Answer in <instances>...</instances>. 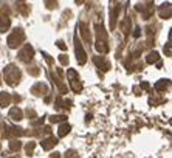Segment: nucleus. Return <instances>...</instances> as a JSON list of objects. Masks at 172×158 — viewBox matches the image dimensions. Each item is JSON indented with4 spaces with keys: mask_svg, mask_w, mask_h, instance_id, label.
Returning a JSON list of instances; mask_svg holds the SVG:
<instances>
[{
    "mask_svg": "<svg viewBox=\"0 0 172 158\" xmlns=\"http://www.w3.org/2000/svg\"><path fill=\"white\" fill-rule=\"evenodd\" d=\"M3 76H5V81H6V84H9V85H16L19 81H20V72H19V68L16 67V65H8V67H5V70H3Z\"/></svg>",
    "mask_w": 172,
    "mask_h": 158,
    "instance_id": "1",
    "label": "nucleus"
},
{
    "mask_svg": "<svg viewBox=\"0 0 172 158\" xmlns=\"http://www.w3.org/2000/svg\"><path fill=\"white\" fill-rule=\"evenodd\" d=\"M23 40H25V33H23L20 28H16V30L8 36L6 42H8V45H9L11 48H17L19 45L23 43Z\"/></svg>",
    "mask_w": 172,
    "mask_h": 158,
    "instance_id": "2",
    "label": "nucleus"
},
{
    "mask_svg": "<svg viewBox=\"0 0 172 158\" xmlns=\"http://www.w3.org/2000/svg\"><path fill=\"white\" fill-rule=\"evenodd\" d=\"M67 76L70 78V87H71V90L75 91V93H79L81 90H82V84L79 82V76H78V73L75 72V70H67Z\"/></svg>",
    "mask_w": 172,
    "mask_h": 158,
    "instance_id": "3",
    "label": "nucleus"
},
{
    "mask_svg": "<svg viewBox=\"0 0 172 158\" xmlns=\"http://www.w3.org/2000/svg\"><path fill=\"white\" fill-rule=\"evenodd\" d=\"M33 56H34V50H33V47L30 45V43H27V45H23V48L19 51V59L22 61V62H30L31 59H33Z\"/></svg>",
    "mask_w": 172,
    "mask_h": 158,
    "instance_id": "4",
    "label": "nucleus"
},
{
    "mask_svg": "<svg viewBox=\"0 0 172 158\" xmlns=\"http://www.w3.org/2000/svg\"><path fill=\"white\" fill-rule=\"evenodd\" d=\"M75 43H76V59H78V62L81 65H84L87 62V54H86V51H84V48H82V43L78 39V36L75 37Z\"/></svg>",
    "mask_w": 172,
    "mask_h": 158,
    "instance_id": "5",
    "label": "nucleus"
},
{
    "mask_svg": "<svg viewBox=\"0 0 172 158\" xmlns=\"http://www.w3.org/2000/svg\"><path fill=\"white\" fill-rule=\"evenodd\" d=\"M9 25H11V20H9L8 14H5V12H0V33H5V31H8Z\"/></svg>",
    "mask_w": 172,
    "mask_h": 158,
    "instance_id": "6",
    "label": "nucleus"
},
{
    "mask_svg": "<svg viewBox=\"0 0 172 158\" xmlns=\"http://www.w3.org/2000/svg\"><path fill=\"white\" fill-rule=\"evenodd\" d=\"M93 62L98 65L99 70H102V72H107V70H109V62L104 61L102 56H95V57H93Z\"/></svg>",
    "mask_w": 172,
    "mask_h": 158,
    "instance_id": "7",
    "label": "nucleus"
},
{
    "mask_svg": "<svg viewBox=\"0 0 172 158\" xmlns=\"http://www.w3.org/2000/svg\"><path fill=\"white\" fill-rule=\"evenodd\" d=\"M42 149L43 151H50L51 147H54L56 144H57V138H54V136H50V138H45L42 140Z\"/></svg>",
    "mask_w": 172,
    "mask_h": 158,
    "instance_id": "8",
    "label": "nucleus"
},
{
    "mask_svg": "<svg viewBox=\"0 0 172 158\" xmlns=\"http://www.w3.org/2000/svg\"><path fill=\"white\" fill-rule=\"evenodd\" d=\"M9 118L14 119V121H20V119L23 118V113H22V110L19 107H12L9 110Z\"/></svg>",
    "mask_w": 172,
    "mask_h": 158,
    "instance_id": "9",
    "label": "nucleus"
},
{
    "mask_svg": "<svg viewBox=\"0 0 172 158\" xmlns=\"http://www.w3.org/2000/svg\"><path fill=\"white\" fill-rule=\"evenodd\" d=\"M78 30H81V34H82V37H84L86 42H91V36L88 33V27H87L86 23H79L78 25Z\"/></svg>",
    "mask_w": 172,
    "mask_h": 158,
    "instance_id": "10",
    "label": "nucleus"
},
{
    "mask_svg": "<svg viewBox=\"0 0 172 158\" xmlns=\"http://www.w3.org/2000/svg\"><path fill=\"white\" fill-rule=\"evenodd\" d=\"M31 91L34 93V95H41V93H48V87L45 85V84H42V82H39V84H36L33 88H31Z\"/></svg>",
    "mask_w": 172,
    "mask_h": 158,
    "instance_id": "11",
    "label": "nucleus"
},
{
    "mask_svg": "<svg viewBox=\"0 0 172 158\" xmlns=\"http://www.w3.org/2000/svg\"><path fill=\"white\" fill-rule=\"evenodd\" d=\"M11 104V95L6 93V91H2L0 93V106L2 107H8Z\"/></svg>",
    "mask_w": 172,
    "mask_h": 158,
    "instance_id": "12",
    "label": "nucleus"
},
{
    "mask_svg": "<svg viewBox=\"0 0 172 158\" xmlns=\"http://www.w3.org/2000/svg\"><path fill=\"white\" fill-rule=\"evenodd\" d=\"M160 16H161V19H169L171 17V3L163 5L160 8Z\"/></svg>",
    "mask_w": 172,
    "mask_h": 158,
    "instance_id": "13",
    "label": "nucleus"
},
{
    "mask_svg": "<svg viewBox=\"0 0 172 158\" xmlns=\"http://www.w3.org/2000/svg\"><path fill=\"white\" fill-rule=\"evenodd\" d=\"M96 50L99 51V53H107L109 51V45H107V42L106 40H96Z\"/></svg>",
    "mask_w": 172,
    "mask_h": 158,
    "instance_id": "14",
    "label": "nucleus"
},
{
    "mask_svg": "<svg viewBox=\"0 0 172 158\" xmlns=\"http://www.w3.org/2000/svg\"><path fill=\"white\" fill-rule=\"evenodd\" d=\"M70 129H71V127H70V124H65V122H64V124H62V126L59 127V132H57V136H59V138H62V136H65V135H67V133L70 132Z\"/></svg>",
    "mask_w": 172,
    "mask_h": 158,
    "instance_id": "15",
    "label": "nucleus"
},
{
    "mask_svg": "<svg viewBox=\"0 0 172 158\" xmlns=\"http://www.w3.org/2000/svg\"><path fill=\"white\" fill-rule=\"evenodd\" d=\"M147 64H154V62H158L160 61V54L157 53V51H152V53H149V56H147Z\"/></svg>",
    "mask_w": 172,
    "mask_h": 158,
    "instance_id": "16",
    "label": "nucleus"
},
{
    "mask_svg": "<svg viewBox=\"0 0 172 158\" xmlns=\"http://www.w3.org/2000/svg\"><path fill=\"white\" fill-rule=\"evenodd\" d=\"M168 84H169V82H168L166 79H160V81L155 84V90H157V91H163V90L168 87Z\"/></svg>",
    "mask_w": 172,
    "mask_h": 158,
    "instance_id": "17",
    "label": "nucleus"
},
{
    "mask_svg": "<svg viewBox=\"0 0 172 158\" xmlns=\"http://www.w3.org/2000/svg\"><path fill=\"white\" fill-rule=\"evenodd\" d=\"M20 147H22V143H20L19 140H14V141H11V143H9V151H12V152L19 151Z\"/></svg>",
    "mask_w": 172,
    "mask_h": 158,
    "instance_id": "18",
    "label": "nucleus"
},
{
    "mask_svg": "<svg viewBox=\"0 0 172 158\" xmlns=\"http://www.w3.org/2000/svg\"><path fill=\"white\" fill-rule=\"evenodd\" d=\"M34 147H36V143H34V141H30V143L27 144V147H25L27 154H28V155H33V152H34Z\"/></svg>",
    "mask_w": 172,
    "mask_h": 158,
    "instance_id": "19",
    "label": "nucleus"
},
{
    "mask_svg": "<svg viewBox=\"0 0 172 158\" xmlns=\"http://www.w3.org/2000/svg\"><path fill=\"white\" fill-rule=\"evenodd\" d=\"M121 27H123V31L127 34V33H129V30H130V19H129V17H126V19H124V22H123V25H121Z\"/></svg>",
    "mask_w": 172,
    "mask_h": 158,
    "instance_id": "20",
    "label": "nucleus"
},
{
    "mask_svg": "<svg viewBox=\"0 0 172 158\" xmlns=\"http://www.w3.org/2000/svg\"><path fill=\"white\" fill-rule=\"evenodd\" d=\"M65 115H53L51 118H50V121L51 122H61V121H65Z\"/></svg>",
    "mask_w": 172,
    "mask_h": 158,
    "instance_id": "21",
    "label": "nucleus"
},
{
    "mask_svg": "<svg viewBox=\"0 0 172 158\" xmlns=\"http://www.w3.org/2000/svg\"><path fill=\"white\" fill-rule=\"evenodd\" d=\"M59 62H61L62 65H67V64H68V57H67L65 54H61V56H59Z\"/></svg>",
    "mask_w": 172,
    "mask_h": 158,
    "instance_id": "22",
    "label": "nucleus"
},
{
    "mask_svg": "<svg viewBox=\"0 0 172 158\" xmlns=\"http://www.w3.org/2000/svg\"><path fill=\"white\" fill-rule=\"evenodd\" d=\"M43 121H45V118H39L36 121H31V126H41V124H43Z\"/></svg>",
    "mask_w": 172,
    "mask_h": 158,
    "instance_id": "23",
    "label": "nucleus"
},
{
    "mask_svg": "<svg viewBox=\"0 0 172 158\" xmlns=\"http://www.w3.org/2000/svg\"><path fill=\"white\" fill-rule=\"evenodd\" d=\"M56 45H57L61 50H67V45L64 43V40H57V42H56Z\"/></svg>",
    "mask_w": 172,
    "mask_h": 158,
    "instance_id": "24",
    "label": "nucleus"
},
{
    "mask_svg": "<svg viewBox=\"0 0 172 158\" xmlns=\"http://www.w3.org/2000/svg\"><path fill=\"white\" fill-rule=\"evenodd\" d=\"M28 73H31L33 76H37L39 75V70H37V67H31V70H28Z\"/></svg>",
    "mask_w": 172,
    "mask_h": 158,
    "instance_id": "25",
    "label": "nucleus"
},
{
    "mask_svg": "<svg viewBox=\"0 0 172 158\" xmlns=\"http://www.w3.org/2000/svg\"><path fill=\"white\" fill-rule=\"evenodd\" d=\"M19 8H20V11H22L25 16L28 14V9H27V5H25V3H20V6H19Z\"/></svg>",
    "mask_w": 172,
    "mask_h": 158,
    "instance_id": "26",
    "label": "nucleus"
},
{
    "mask_svg": "<svg viewBox=\"0 0 172 158\" xmlns=\"http://www.w3.org/2000/svg\"><path fill=\"white\" fill-rule=\"evenodd\" d=\"M42 54H43V57H45V59H47V62H48V64H50V65H51V64H53V59H51V57H50V56H48V54H47V53H45V51H43Z\"/></svg>",
    "mask_w": 172,
    "mask_h": 158,
    "instance_id": "27",
    "label": "nucleus"
},
{
    "mask_svg": "<svg viewBox=\"0 0 172 158\" xmlns=\"http://www.w3.org/2000/svg\"><path fill=\"white\" fill-rule=\"evenodd\" d=\"M67 158H76V152L75 151H68L67 152Z\"/></svg>",
    "mask_w": 172,
    "mask_h": 158,
    "instance_id": "28",
    "label": "nucleus"
},
{
    "mask_svg": "<svg viewBox=\"0 0 172 158\" xmlns=\"http://www.w3.org/2000/svg\"><path fill=\"white\" fill-rule=\"evenodd\" d=\"M59 155H61V154H57V152H56V154H53V155H51V158H61Z\"/></svg>",
    "mask_w": 172,
    "mask_h": 158,
    "instance_id": "29",
    "label": "nucleus"
},
{
    "mask_svg": "<svg viewBox=\"0 0 172 158\" xmlns=\"http://www.w3.org/2000/svg\"><path fill=\"white\" fill-rule=\"evenodd\" d=\"M9 158H16V157H9Z\"/></svg>",
    "mask_w": 172,
    "mask_h": 158,
    "instance_id": "30",
    "label": "nucleus"
},
{
    "mask_svg": "<svg viewBox=\"0 0 172 158\" xmlns=\"http://www.w3.org/2000/svg\"><path fill=\"white\" fill-rule=\"evenodd\" d=\"M0 130H2V126H0Z\"/></svg>",
    "mask_w": 172,
    "mask_h": 158,
    "instance_id": "31",
    "label": "nucleus"
},
{
    "mask_svg": "<svg viewBox=\"0 0 172 158\" xmlns=\"http://www.w3.org/2000/svg\"><path fill=\"white\" fill-rule=\"evenodd\" d=\"M0 84H2V81H0Z\"/></svg>",
    "mask_w": 172,
    "mask_h": 158,
    "instance_id": "32",
    "label": "nucleus"
},
{
    "mask_svg": "<svg viewBox=\"0 0 172 158\" xmlns=\"http://www.w3.org/2000/svg\"><path fill=\"white\" fill-rule=\"evenodd\" d=\"M0 147H2V146H0Z\"/></svg>",
    "mask_w": 172,
    "mask_h": 158,
    "instance_id": "33",
    "label": "nucleus"
}]
</instances>
